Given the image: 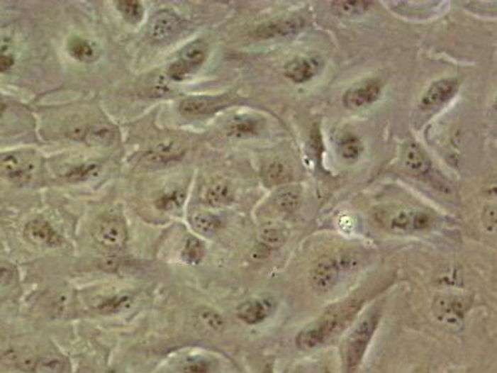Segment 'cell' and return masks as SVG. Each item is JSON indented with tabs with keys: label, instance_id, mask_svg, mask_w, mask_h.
Returning a JSON list of instances; mask_svg holds the SVG:
<instances>
[{
	"label": "cell",
	"instance_id": "1",
	"mask_svg": "<svg viewBox=\"0 0 497 373\" xmlns=\"http://www.w3.org/2000/svg\"><path fill=\"white\" fill-rule=\"evenodd\" d=\"M379 318L381 310L374 308L347 335L341 348L342 373L357 372L379 325Z\"/></svg>",
	"mask_w": 497,
	"mask_h": 373
},
{
	"label": "cell",
	"instance_id": "2",
	"mask_svg": "<svg viewBox=\"0 0 497 373\" xmlns=\"http://www.w3.org/2000/svg\"><path fill=\"white\" fill-rule=\"evenodd\" d=\"M35 171V162L26 152L13 151L0 153V177L16 184L30 182Z\"/></svg>",
	"mask_w": 497,
	"mask_h": 373
},
{
	"label": "cell",
	"instance_id": "3",
	"mask_svg": "<svg viewBox=\"0 0 497 373\" xmlns=\"http://www.w3.org/2000/svg\"><path fill=\"white\" fill-rule=\"evenodd\" d=\"M432 313L439 323L457 328L462 326L469 310L467 299L452 294H440L434 298Z\"/></svg>",
	"mask_w": 497,
	"mask_h": 373
},
{
	"label": "cell",
	"instance_id": "4",
	"mask_svg": "<svg viewBox=\"0 0 497 373\" xmlns=\"http://www.w3.org/2000/svg\"><path fill=\"white\" fill-rule=\"evenodd\" d=\"M92 235L104 247L120 249L127 240L126 224L120 217L108 214L96 222Z\"/></svg>",
	"mask_w": 497,
	"mask_h": 373
},
{
	"label": "cell",
	"instance_id": "5",
	"mask_svg": "<svg viewBox=\"0 0 497 373\" xmlns=\"http://www.w3.org/2000/svg\"><path fill=\"white\" fill-rule=\"evenodd\" d=\"M459 90V82L455 79H440L434 81L428 87L419 102V111L422 115H432L450 101Z\"/></svg>",
	"mask_w": 497,
	"mask_h": 373
},
{
	"label": "cell",
	"instance_id": "6",
	"mask_svg": "<svg viewBox=\"0 0 497 373\" xmlns=\"http://www.w3.org/2000/svg\"><path fill=\"white\" fill-rule=\"evenodd\" d=\"M382 94V81L371 79L352 86L345 92L343 104L351 110L369 106L377 101Z\"/></svg>",
	"mask_w": 497,
	"mask_h": 373
},
{
	"label": "cell",
	"instance_id": "7",
	"mask_svg": "<svg viewBox=\"0 0 497 373\" xmlns=\"http://www.w3.org/2000/svg\"><path fill=\"white\" fill-rule=\"evenodd\" d=\"M186 153V147L179 140L168 137L156 142L143 156V161L148 166H162L172 162L179 161Z\"/></svg>",
	"mask_w": 497,
	"mask_h": 373
},
{
	"label": "cell",
	"instance_id": "8",
	"mask_svg": "<svg viewBox=\"0 0 497 373\" xmlns=\"http://www.w3.org/2000/svg\"><path fill=\"white\" fill-rule=\"evenodd\" d=\"M340 274L341 269L335 257L322 259L312 267L310 284L317 293H327L336 285Z\"/></svg>",
	"mask_w": 497,
	"mask_h": 373
},
{
	"label": "cell",
	"instance_id": "9",
	"mask_svg": "<svg viewBox=\"0 0 497 373\" xmlns=\"http://www.w3.org/2000/svg\"><path fill=\"white\" fill-rule=\"evenodd\" d=\"M323 61L320 56H298L285 66V76L294 84H305L320 74Z\"/></svg>",
	"mask_w": 497,
	"mask_h": 373
},
{
	"label": "cell",
	"instance_id": "10",
	"mask_svg": "<svg viewBox=\"0 0 497 373\" xmlns=\"http://www.w3.org/2000/svg\"><path fill=\"white\" fill-rule=\"evenodd\" d=\"M430 214L422 211H402L389 221V229L396 233L422 232L432 226Z\"/></svg>",
	"mask_w": 497,
	"mask_h": 373
},
{
	"label": "cell",
	"instance_id": "11",
	"mask_svg": "<svg viewBox=\"0 0 497 373\" xmlns=\"http://www.w3.org/2000/svg\"><path fill=\"white\" fill-rule=\"evenodd\" d=\"M183 28L181 18L169 11H162L153 16L150 24V36L155 41H166L178 34Z\"/></svg>",
	"mask_w": 497,
	"mask_h": 373
},
{
	"label": "cell",
	"instance_id": "12",
	"mask_svg": "<svg viewBox=\"0 0 497 373\" xmlns=\"http://www.w3.org/2000/svg\"><path fill=\"white\" fill-rule=\"evenodd\" d=\"M226 102H228V99L225 96L188 97L181 102L179 112L183 116L196 118V117L204 116V115H209L211 112L216 111L218 108L224 106Z\"/></svg>",
	"mask_w": 497,
	"mask_h": 373
},
{
	"label": "cell",
	"instance_id": "13",
	"mask_svg": "<svg viewBox=\"0 0 497 373\" xmlns=\"http://www.w3.org/2000/svg\"><path fill=\"white\" fill-rule=\"evenodd\" d=\"M272 299H252L238 308V318L247 325H257L265 321L275 308Z\"/></svg>",
	"mask_w": 497,
	"mask_h": 373
},
{
	"label": "cell",
	"instance_id": "14",
	"mask_svg": "<svg viewBox=\"0 0 497 373\" xmlns=\"http://www.w3.org/2000/svg\"><path fill=\"white\" fill-rule=\"evenodd\" d=\"M305 26V21L301 18H284L277 21H269L257 26L255 34L262 39L284 38L300 33Z\"/></svg>",
	"mask_w": 497,
	"mask_h": 373
},
{
	"label": "cell",
	"instance_id": "15",
	"mask_svg": "<svg viewBox=\"0 0 497 373\" xmlns=\"http://www.w3.org/2000/svg\"><path fill=\"white\" fill-rule=\"evenodd\" d=\"M24 234L29 242L39 247H52L61 244L60 235L44 219H34L28 223Z\"/></svg>",
	"mask_w": 497,
	"mask_h": 373
},
{
	"label": "cell",
	"instance_id": "16",
	"mask_svg": "<svg viewBox=\"0 0 497 373\" xmlns=\"http://www.w3.org/2000/svg\"><path fill=\"white\" fill-rule=\"evenodd\" d=\"M330 340V335L327 333L326 328L320 321V318L308 323L297 333L296 346L302 351H312L321 347Z\"/></svg>",
	"mask_w": 497,
	"mask_h": 373
},
{
	"label": "cell",
	"instance_id": "17",
	"mask_svg": "<svg viewBox=\"0 0 497 373\" xmlns=\"http://www.w3.org/2000/svg\"><path fill=\"white\" fill-rule=\"evenodd\" d=\"M403 166L407 171L417 176H424L432 168L427 153L417 143H408L403 152Z\"/></svg>",
	"mask_w": 497,
	"mask_h": 373
},
{
	"label": "cell",
	"instance_id": "18",
	"mask_svg": "<svg viewBox=\"0 0 497 373\" xmlns=\"http://www.w3.org/2000/svg\"><path fill=\"white\" fill-rule=\"evenodd\" d=\"M260 130V123L252 117H236L226 126L228 136L234 138H246L255 136Z\"/></svg>",
	"mask_w": 497,
	"mask_h": 373
},
{
	"label": "cell",
	"instance_id": "19",
	"mask_svg": "<svg viewBox=\"0 0 497 373\" xmlns=\"http://www.w3.org/2000/svg\"><path fill=\"white\" fill-rule=\"evenodd\" d=\"M234 199V194L230 186L225 181H216L208 186L206 192V201L213 207H221L230 204Z\"/></svg>",
	"mask_w": 497,
	"mask_h": 373
},
{
	"label": "cell",
	"instance_id": "20",
	"mask_svg": "<svg viewBox=\"0 0 497 373\" xmlns=\"http://www.w3.org/2000/svg\"><path fill=\"white\" fill-rule=\"evenodd\" d=\"M100 172L101 165L99 162H84L79 166L72 167L70 171L66 172L65 178L72 183H81L95 178L100 174Z\"/></svg>",
	"mask_w": 497,
	"mask_h": 373
},
{
	"label": "cell",
	"instance_id": "21",
	"mask_svg": "<svg viewBox=\"0 0 497 373\" xmlns=\"http://www.w3.org/2000/svg\"><path fill=\"white\" fill-rule=\"evenodd\" d=\"M84 141L89 146H110V145H112V142L115 141V132L112 131L110 127L97 125V126L86 128Z\"/></svg>",
	"mask_w": 497,
	"mask_h": 373
},
{
	"label": "cell",
	"instance_id": "22",
	"mask_svg": "<svg viewBox=\"0 0 497 373\" xmlns=\"http://www.w3.org/2000/svg\"><path fill=\"white\" fill-rule=\"evenodd\" d=\"M338 155L347 162H354L361 157L363 143L354 135H346L338 142Z\"/></svg>",
	"mask_w": 497,
	"mask_h": 373
},
{
	"label": "cell",
	"instance_id": "23",
	"mask_svg": "<svg viewBox=\"0 0 497 373\" xmlns=\"http://www.w3.org/2000/svg\"><path fill=\"white\" fill-rule=\"evenodd\" d=\"M206 43L201 40L194 41L182 51L181 60L186 62L191 71L196 70V67H199L206 61Z\"/></svg>",
	"mask_w": 497,
	"mask_h": 373
},
{
	"label": "cell",
	"instance_id": "24",
	"mask_svg": "<svg viewBox=\"0 0 497 373\" xmlns=\"http://www.w3.org/2000/svg\"><path fill=\"white\" fill-rule=\"evenodd\" d=\"M262 177H264V181L267 186H277V184L289 181L291 174H290V168L286 166V163L281 161H272L264 168Z\"/></svg>",
	"mask_w": 497,
	"mask_h": 373
},
{
	"label": "cell",
	"instance_id": "25",
	"mask_svg": "<svg viewBox=\"0 0 497 373\" xmlns=\"http://www.w3.org/2000/svg\"><path fill=\"white\" fill-rule=\"evenodd\" d=\"M191 224L196 232L201 234H214L221 227L219 218L208 212H198L191 217Z\"/></svg>",
	"mask_w": 497,
	"mask_h": 373
},
{
	"label": "cell",
	"instance_id": "26",
	"mask_svg": "<svg viewBox=\"0 0 497 373\" xmlns=\"http://www.w3.org/2000/svg\"><path fill=\"white\" fill-rule=\"evenodd\" d=\"M69 52L72 57H75L77 60L84 61V62H91L97 57L96 46L90 41L79 39V38L70 41Z\"/></svg>",
	"mask_w": 497,
	"mask_h": 373
},
{
	"label": "cell",
	"instance_id": "27",
	"mask_svg": "<svg viewBox=\"0 0 497 373\" xmlns=\"http://www.w3.org/2000/svg\"><path fill=\"white\" fill-rule=\"evenodd\" d=\"M371 1H333L331 9L338 16H361L371 8Z\"/></svg>",
	"mask_w": 497,
	"mask_h": 373
},
{
	"label": "cell",
	"instance_id": "28",
	"mask_svg": "<svg viewBox=\"0 0 497 373\" xmlns=\"http://www.w3.org/2000/svg\"><path fill=\"white\" fill-rule=\"evenodd\" d=\"M186 197V192L183 189L177 188V189H172L169 192L163 193L162 196H160V198L157 199L156 206L163 212H172V211H176L183 206Z\"/></svg>",
	"mask_w": 497,
	"mask_h": 373
},
{
	"label": "cell",
	"instance_id": "29",
	"mask_svg": "<svg viewBox=\"0 0 497 373\" xmlns=\"http://www.w3.org/2000/svg\"><path fill=\"white\" fill-rule=\"evenodd\" d=\"M277 209L282 212L291 213L300 206V194L291 188H285L277 193L274 199Z\"/></svg>",
	"mask_w": 497,
	"mask_h": 373
},
{
	"label": "cell",
	"instance_id": "30",
	"mask_svg": "<svg viewBox=\"0 0 497 373\" xmlns=\"http://www.w3.org/2000/svg\"><path fill=\"white\" fill-rule=\"evenodd\" d=\"M132 305V296L128 294H120L107 299L99 306V311L104 315L121 313Z\"/></svg>",
	"mask_w": 497,
	"mask_h": 373
},
{
	"label": "cell",
	"instance_id": "31",
	"mask_svg": "<svg viewBox=\"0 0 497 373\" xmlns=\"http://www.w3.org/2000/svg\"><path fill=\"white\" fill-rule=\"evenodd\" d=\"M66 363L62 358L52 355L36 360L35 373H65Z\"/></svg>",
	"mask_w": 497,
	"mask_h": 373
},
{
	"label": "cell",
	"instance_id": "32",
	"mask_svg": "<svg viewBox=\"0 0 497 373\" xmlns=\"http://www.w3.org/2000/svg\"><path fill=\"white\" fill-rule=\"evenodd\" d=\"M214 362L203 356L189 357L182 364L181 373H213Z\"/></svg>",
	"mask_w": 497,
	"mask_h": 373
},
{
	"label": "cell",
	"instance_id": "33",
	"mask_svg": "<svg viewBox=\"0 0 497 373\" xmlns=\"http://www.w3.org/2000/svg\"><path fill=\"white\" fill-rule=\"evenodd\" d=\"M204 254H206V249L203 247L201 240L194 237L188 238L183 250V259L189 264H199L203 260Z\"/></svg>",
	"mask_w": 497,
	"mask_h": 373
},
{
	"label": "cell",
	"instance_id": "34",
	"mask_svg": "<svg viewBox=\"0 0 497 373\" xmlns=\"http://www.w3.org/2000/svg\"><path fill=\"white\" fill-rule=\"evenodd\" d=\"M116 4H117L118 11L122 13V16L126 18L127 21L136 23V21L141 19L143 9H142L140 1H136V0H121V1H117Z\"/></svg>",
	"mask_w": 497,
	"mask_h": 373
},
{
	"label": "cell",
	"instance_id": "35",
	"mask_svg": "<svg viewBox=\"0 0 497 373\" xmlns=\"http://www.w3.org/2000/svg\"><path fill=\"white\" fill-rule=\"evenodd\" d=\"M199 318H201V323L214 331H220L225 326V321L220 313H218L211 308H201L199 311Z\"/></svg>",
	"mask_w": 497,
	"mask_h": 373
},
{
	"label": "cell",
	"instance_id": "36",
	"mask_svg": "<svg viewBox=\"0 0 497 373\" xmlns=\"http://www.w3.org/2000/svg\"><path fill=\"white\" fill-rule=\"evenodd\" d=\"M191 72V67L186 65V62H183L181 59L177 60L176 62H173L168 67V76L176 81L184 80Z\"/></svg>",
	"mask_w": 497,
	"mask_h": 373
},
{
	"label": "cell",
	"instance_id": "37",
	"mask_svg": "<svg viewBox=\"0 0 497 373\" xmlns=\"http://www.w3.org/2000/svg\"><path fill=\"white\" fill-rule=\"evenodd\" d=\"M335 259H336L337 264H338V267L341 269V272H347V270L356 269V267L359 265V257H357L356 255L352 254V252L341 254L340 257H335Z\"/></svg>",
	"mask_w": 497,
	"mask_h": 373
},
{
	"label": "cell",
	"instance_id": "38",
	"mask_svg": "<svg viewBox=\"0 0 497 373\" xmlns=\"http://www.w3.org/2000/svg\"><path fill=\"white\" fill-rule=\"evenodd\" d=\"M482 223L484 226L486 228L487 230L490 232H495V228H496V208L493 204H490V206H486L484 208V212H482Z\"/></svg>",
	"mask_w": 497,
	"mask_h": 373
},
{
	"label": "cell",
	"instance_id": "39",
	"mask_svg": "<svg viewBox=\"0 0 497 373\" xmlns=\"http://www.w3.org/2000/svg\"><path fill=\"white\" fill-rule=\"evenodd\" d=\"M262 240L269 247H277L281 244L284 238H282L281 233L277 229H267L265 232L262 233Z\"/></svg>",
	"mask_w": 497,
	"mask_h": 373
},
{
	"label": "cell",
	"instance_id": "40",
	"mask_svg": "<svg viewBox=\"0 0 497 373\" xmlns=\"http://www.w3.org/2000/svg\"><path fill=\"white\" fill-rule=\"evenodd\" d=\"M14 269L8 262H0V286H6L13 282Z\"/></svg>",
	"mask_w": 497,
	"mask_h": 373
},
{
	"label": "cell",
	"instance_id": "41",
	"mask_svg": "<svg viewBox=\"0 0 497 373\" xmlns=\"http://www.w3.org/2000/svg\"><path fill=\"white\" fill-rule=\"evenodd\" d=\"M14 65V57L6 54H0V72H6Z\"/></svg>",
	"mask_w": 497,
	"mask_h": 373
},
{
	"label": "cell",
	"instance_id": "42",
	"mask_svg": "<svg viewBox=\"0 0 497 373\" xmlns=\"http://www.w3.org/2000/svg\"><path fill=\"white\" fill-rule=\"evenodd\" d=\"M6 105L4 104L3 101H0V116L6 112Z\"/></svg>",
	"mask_w": 497,
	"mask_h": 373
},
{
	"label": "cell",
	"instance_id": "43",
	"mask_svg": "<svg viewBox=\"0 0 497 373\" xmlns=\"http://www.w3.org/2000/svg\"><path fill=\"white\" fill-rule=\"evenodd\" d=\"M108 373H116L115 371H110Z\"/></svg>",
	"mask_w": 497,
	"mask_h": 373
},
{
	"label": "cell",
	"instance_id": "44",
	"mask_svg": "<svg viewBox=\"0 0 497 373\" xmlns=\"http://www.w3.org/2000/svg\"><path fill=\"white\" fill-rule=\"evenodd\" d=\"M418 373H425V372H418Z\"/></svg>",
	"mask_w": 497,
	"mask_h": 373
},
{
	"label": "cell",
	"instance_id": "45",
	"mask_svg": "<svg viewBox=\"0 0 497 373\" xmlns=\"http://www.w3.org/2000/svg\"><path fill=\"white\" fill-rule=\"evenodd\" d=\"M298 373H305V372H298Z\"/></svg>",
	"mask_w": 497,
	"mask_h": 373
}]
</instances>
